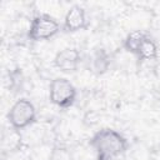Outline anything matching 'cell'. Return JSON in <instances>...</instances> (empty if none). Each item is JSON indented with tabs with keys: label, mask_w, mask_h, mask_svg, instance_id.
Wrapping results in <instances>:
<instances>
[{
	"label": "cell",
	"mask_w": 160,
	"mask_h": 160,
	"mask_svg": "<svg viewBox=\"0 0 160 160\" xmlns=\"http://www.w3.org/2000/svg\"><path fill=\"white\" fill-rule=\"evenodd\" d=\"M89 144L96 152V158L106 160H114L128 150L126 138L110 128L96 131L91 136Z\"/></svg>",
	"instance_id": "cell-1"
},
{
	"label": "cell",
	"mask_w": 160,
	"mask_h": 160,
	"mask_svg": "<svg viewBox=\"0 0 160 160\" xmlns=\"http://www.w3.org/2000/svg\"><path fill=\"white\" fill-rule=\"evenodd\" d=\"M36 120V109L28 99L16 100L8 111V121L11 128L24 130L32 125Z\"/></svg>",
	"instance_id": "cell-2"
},
{
	"label": "cell",
	"mask_w": 160,
	"mask_h": 160,
	"mask_svg": "<svg viewBox=\"0 0 160 160\" xmlns=\"http://www.w3.org/2000/svg\"><path fill=\"white\" fill-rule=\"evenodd\" d=\"M49 99L55 106L68 109L76 100V89L66 78H55L49 85Z\"/></svg>",
	"instance_id": "cell-3"
},
{
	"label": "cell",
	"mask_w": 160,
	"mask_h": 160,
	"mask_svg": "<svg viewBox=\"0 0 160 160\" xmlns=\"http://www.w3.org/2000/svg\"><path fill=\"white\" fill-rule=\"evenodd\" d=\"M60 31V24L49 14H39L32 18L28 29V38L32 41L50 40Z\"/></svg>",
	"instance_id": "cell-4"
},
{
	"label": "cell",
	"mask_w": 160,
	"mask_h": 160,
	"mask_svg": "<svg viewBox=\"0 0 160 160\" xmlns=\"http://www.w3.org/2000/svg\"><path fill=\"white\" fill-rule=\"evenodd\" d=\"M81 61V54L75 48H65L58 51L54 56V65L62 72H74L78 70Z\"/></svg>",
	"instance_id": "cell-5"
},
{
	"label": "cell",
	"mask_w": 160,
	"mask_h": 160,
	"mask_svg": "<svg viewBox=\"0 0 160 160\" xmlns=\"http://www.w3.org/2000/svg\"><path fill=\"white\" fill-rule=\"evenodd\" d=\"M86 11L80 5H72L65 14L64 29L69 32H76L88 28Z\"/></svg>",
	"instance_id": "cell-6"
},
{
	"label": "cell",
	"mask_w": 160,
	"mask_h": 160,
	"mask_svg": "<svg viewBox=\"0 0 160 160\" xmlns=\"http://www.w3.org/2000/svg\"><path fill=\"white\" fill-rule=\"evenodd\" d=\"M110 55L106 52L105 49H96L90 59V68L91 71L96 75H101L108 71L110 66Z\"/></svg>",
	"instance_id": "cell-7"
},
{
	"label": "cell",
	"mask_w": 160,
	"mask_h": 160,
	"mask_svg": "<svg viewBox=\"0 0 160 160\" xmlns=\"http://www.w3.org/2000/svg\"><path fill=\"white\" fill-rule=\"evenodd\" d=\"M136 56L139 58V60H142V61L156 60L158 59V45L155 40L150 38L149 35H146L140 45V49Z\"/></svg>",
	"instance_id": "cell-8"
},
{
	"label": "cell",
	"mask_w": 160,
	"mask_h": 160,
	"mask_svg": "<svg viewBox=\"0 0 160 160\" xmlns=\"http://www.w3.org/2000/svg\"><path fill=\"white\" fill-rule=\"evenodd\" d=\"M146 34H144L142 31L140 30H134V31H130L126 38L124 39V49L132 54V55H138L139 52V49H140V45L142 42V40L145 39Z\"/></svg>",
	"instance_id": "cell-9"
},
{
	"label": "cell",
	"mask_w": 160,
	"mask_h": 160,
	"mask_svg": "<svg viewBox=\"0 0 160 160\" xmlns=\"http://www.w3.org/2000/svg\"><path fill=\"white\" fill-rule=\"evenodd\" d=\"M21 146V134L20 130H16L10 126V131L2 136V148H6L10 151L18 150Z\"/></svg>",
	"instance_id": "cell-10"
},
{
	"label": "cell",
	"mask_w": 160,
	"mask_h": 160,
	"mask_svg": "<svg viewBox=\"0 0 160 160\" xmlns=\"http://www.w3.org/2000/svg\"><path fill=\"white\" fill-rule=\"evenodd\" d=\"M71 151L64 145H55L49 154V160H71Z\"/></svg>",
	"instance_id": "cell-11"
}]
</instances>
